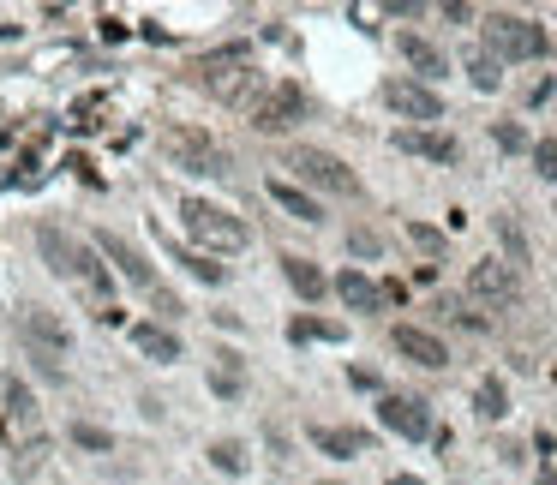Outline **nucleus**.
I'll list each match as a JSON object with an SVG mask.
<instances>
[{"label":"nucleus","instance_id":"obj_1","mask_svg":"<svg viewBox=\"0 0 557 485\" xmlns=\"http://www.w3.org/2000/svg\"><path fill=\"white\" fill-rule=\"evenodd\" d=\"M36 246H42V264L54 270V276H66V282H78V288H90L96 300H108V264L84 246V240H72V234H60V228H42L36 234Z\"/></svg>","mask_w":557,"mask_h":485},{"label":"nucleus","instance_id":"obj_2","mask_svg":"<svg viewBox=\"0 0 557 485\" xmlns=\"http://www.w3.org/2000/svg\"><path fill=\"white\" fill-rule=\"evenodd\" d=\"M180 222H186V234L204 240L210 252H240V246H252V228H246L240 216H228L222 204H210V198H186V204H180Z\"/></svg>","mask_w":557,"mask_h":485},{"label":"nucleus","instance_id":"obj_3","mask_svg":"<svg viewBox=\"0 0 557 485\" xmlns=\"http://www.w3.org/2000/svg\"><path fill=\"white\" fill-rule=\"evenodd\" d=\"M486 48H492V60H540V54L552 48V36H546V24H534V18L492 12V18H486Z\"/></svg>","mask_w":557,"mask_h":485},{"label":"nucleus","instance_id":"obj_4","mask_svg":"<svg viewBox=\"0 0 557 485\" xmlns=\"http://www.w3.org/2000/svg\"><path fill=\"white\" fill-rule=\"evenodd\" d=\"M288 168L306 180V186H318V192H336V198H360V180H354V168L342 162V156H330V150H318V144H294L288 150Z\"/></svg>","mask_w":557,"mask_h":485},{"label":"nucleus","instance_id":"obj_5","mask_svg":"<svg viewBox=\"0 0 557 485\" xmlns=\"http://www.w3.org/2000/svg\"><path fill=\"white\" fill-rule=\"evenodd\" d=\"M96 258H108L138 294H162V282H156V270H150V258L126 240V234H114V228H96Z\"/></svg>","mask_w":557,"mask_h":485},{"label":"nucleus","instance_id":"obj_6","mask_svg":"<svg viewBox=\"0 0 557 485\" xmlns=\"http://www.w3.org/2000/svg\"><path fill=\"white\" fill-rule=\"evenodd\" d=\"M384 102H390V114H402V120H444V96L432 90V84H420V78H390L384 84Z\"/></svg>","mask_w":557,"mask_h":485},{"label":"nucleus","instance_id":"obj_7","mask_svg":"<svg viewBox=\"0 0 557 485\" xmlns=\"http://www.w3.org/2000/svg\"><path fill=\"white\" fill-rule=\"evenodd\" d=\"M168 156H174V162H186V174H234L228 150H222V144H210L204 132H168Z\"/></svg>","mask_w":557,"mask_h":485},{"label":"nucleus","instance_id":"obj_8","mask_svg":"<svg viewBox=\"0 0 557 485\" xmlns=\"http://www.w3.org/2000/svg\"><path fill=\"white\" fill-rule=\"evenodd\" d=\"M468 294L486 300V306H516V300H522V282H516V270H510L504 258H480V264L468 270Z\"/></svg>","mask_w":557,"mask_h":485},{"label":"nucleus","instance_id":"obj_9","mask_svg":"<svg viewBox=\"0 0 557 485\" xmlns=\"http://www.w3.org/2000/svg\"><path fill=\"white\" fill-rule=\"evenodd\" d=\"M204 90H210L216 102H246V96L258 90V72H252L240 54H222V60L204 66Z\"/></svg>","mask_w":557,"mask_h":485},{"label":"nucleus","instance_id":"obj_10","mask_svg":"<svg viewBox=\"0 0 557 485\" xmlns=\"http://www.w3.org/2000/svg\"><path fill=\"white\" fill-rule=\"evenodd\" d=\"M18 330H24V342H30L36 354H48V360H66V354H72V330H66L54 312H42V306H24V312H18Z\"/></svg>","mask_w":557,"mask_h":485},{"label":"nucleus","instance_id":"obj_11","mask_svg":"<svg viewBox=\"0 0 557 485\" xmlns=\"http://www.w3.org/2000/svg\"><path fill=\"white\" fill-rule=\"evenodd\" d=\"M378 420H384L396 438H408V444H426V438H432V414H426V402H414V396H384V402H378Z\"/></svg>","mask_w":557,"mask_h":485},{"label":"nucleus","instance_id":"obj_12","mask_svg":"<svg viewBox=\"0 0 557 485\" xmlns=\"http://www.w3.org/2000/svg\"><path fill=\"white\" fill-rule=\"evenodd\" d=\"M300 114H306V96H300L294 84H276L270 96L252 102V126H258V132H282V126H294Z\"/></svg>","mask_w":557,"mask_h":485},{"label":"nucleus","instance_id":"obj_13","mask_svg":"<svg viewBox=\"0 0 557 485\" xmlns=\"http://www.w3.org/2000/svg\"><path fill=\"white\" fill-rule=\"evenodd\" d=\"M390 342H396V354H408V360L426 366V372H444V366H450V348H444L432 330H420V324H396Z\"/></svg>","mask_w":557,"mask_h":485},{"label":"nucleus","instance_id":"obj_14","mask_svg":"<svg viewBox=\"0 0 557 485\" xmlns=\"http://www.w3.org/2000/svg\"><path fill=\"white\" fill-rule=\"evenodd\" d=\"M396 150L426 156V162H456V156H462V144H456L450 132H420V126H402V132H396Z\"/></svg>","mask_w":557,"mask_h":485},{"label":"nucleus","instance_id":"obj_15","mask_svg":"<svg viewBox=\"0 0 557 485\" xmlns=\"http://www.w3.org/2000/svg\"><path fill=\"white\" fill-rule=\"evenodd\" d=\"M336 294H342V306H354V312H384V306H390L384 288H378L366 270H342V276H336Z\"/></svg>","mask_w":557,"mask_h":485},{"label":"nucleus","instance_id":"obj_16","mask_svg":"<svg viewBox=\"0 0 557 485\" xmlns=\"http://www.w3.org/2000/svg\"><path fill=\"white\" fill-rule=\"evenodd\" d=\"M312 444H318L324 456H336V462H348V456H366V450H372V438H366V432H354V426H312Z\"/></svg>","mask_w":557,"mask_h":485},{"label":"nucleus","instance_id":"obj_17","mask_svg":"<svg viewBox=\"0 0 557 485\" xmlns=\"http://www.w3.org/2000/svg\"><path fill=\"white\" fill-rule=\"evenodd\" d=\"M132 348L150 354L156 366H174V360H180V336L162 330V324H132Z\"/></svg>","mask_w":557,"mask_h":485},{"label":"nucleus","instance_id":"obj_18","mask_svg":"<svg viewBox=\"0 0 557 485\" xmlns=\"http://www.w3.org/2000/svg\"><path fill=\"white\" fill-rule=\"evenodd\" d=\"M396 48H402V60H408L414 72H420V84H426V78H444V54H438V48H432L426 36L402 30V36H396Z\"/></svg>","mask_w":557,"mask_h":485},{"label":"nucleus","instance_id":"obj_19","mask_svg":"<svg viewBox=\"0 0 557 485\" xmlns=\"http://www.w3.org/2000/svg\"><path fill=\"white\" fill-rule=\"evenodd\" d=\"M270 198H276V204H282V210H288L294 222H324L318 198H312V192H300V186H294V180H282V174L270 180Z\"/></svg>","mask_w":557,"mask_h":485},{"label":"nucleus","instance_id":"obj_20","mask_svg":"<svg viewBox=\"0 0 557 485\" xmlns=\"http://www.w3.org/2000/svg\"><path fill=\"white\" fill-rule=\"evenodd\" d=\"M210 390L222 396V402H234L240 390H246V366H240V354H210Z\"/></svg>","mask_w":557,"mask_h":485},{"label":"nucleus","instance_id":"obj_21","mask_svg":"<svg viewBox=\"0 0 557 485\" xmlns=\"http://www.w3.org/2000/svg\"><path fill=\"white\" fill-rule=\"evenodd\" d=\"M282 276L294 282V294H300V300H318V294L330 288V282H324V270H318L312 258H282Z\"/></svg>","mask_w":557,"mask_h":485},{"label":"nucleus","instance_id":"obj_22","mask_svg":"<svg viewBox=\"0 0 557 485\" xmlns=\"http://www.w3.org/2000/svg\"><path fill=\"white\" fill-rule=\"evenodd\" d=\"M6 402H12V414H6L12 432H24L30 444H42V438H36V402H30V390H24V384H6Z\"/></svg>","mask_w":557,"mask_h":485},{"label":"nucleus","instance_id":"obj_23","mask_svg":"<svg viewBox=\"0 0 557 485\" xmlns=\"http://www.w3.org/2000/svg\"><path fill=\"white\" fill-rule=\"evenodd\" d=\"M474 408H480V420H504V414H510V390H504V378H480Z\"/></svg>","mask_w":557,"mask_h":485},{"label":"nucleus","instance_id":"obj_24","mask_svg":"<svg viewBox=\"0 0 557 485\" xmlns=\"http://www.w3.org/2000/svg\"><path fill=\"white\" fill-rule=\"evenodd\" d=\"M288 336H294V342H348V330L330 324V318H294Z\"/></svg>","mask_w":557,"mask_h":485},{"label":"nucleus","instance_id":"obj_25","mask_svg":"<svg viewBox=\"0 0 557 485\" xmlns=\"http://www.w3.org/2000/svg\"><path fill=\"white\" fill-rule=\"evenodd\" d=\"M468 78H474V90H498L504 84V72H498L492 54H468Z\"/></svg>","mask_w":557,"mask_h":485},{"label":"nucleus","instance_id":"obj_26","mask_svg":"<svg viewBox=\"0 0 557 485\" xmlns=\"http://www.w3.org/2000/svg\"><path fill=\"white\" fill-rule=\"evenodd\" d=\"M72 444H78V450H96V456H108V450H114V438H108L102 426H90V420H78V426H72Z\"/></svg>","mask_w":557,"mask_h":485},{"label":"nucleus","instance_id":"obj_27","mask_svg":"<svg viewBox=\"0 0 557 485\" xmlns=\"http://www.w3.org/2000/svg\"><path fill=\"white\" fill-rule=\"evenodd\" d=\"M210 462H216L222 474H246V450H240L234 438H222V444H210Z\"/></svg>","mask_w":557,"mask_h":485},{"label":"nucleus","instance_id":"obj_28","mask_svg":"<svg viewBox=\"0 0 557 485\" xmlns=\"http://www.w3.org/2000/svg\"><path fill=\"white\" fill-rule=\"evenodd\" d=\"M498 234H504V246H510V270L528 264V240H522V228H516L510 216H498Z\"/></svg>","mask_w":557,"mask_h":485},{"label":"nucleus","instance_id":"obj_29","mask_svg":"<svg viewBox=\"0 0 557 485\" xmlns=\"http://www.w3.org/2000/svg\"><path fill=\"white\" fill-rule=\"evenodd\" d=\"M186 270H192V276H198V282H210V288H216V282H222V276H228V270H222V264H216V258H204V252H192V258H186Z\"/></svg>","mask_w":557,"mask_h":485},{"label":"nucleus","instance_id":"obj_30","mask_svg":"<svg viewBox=\"0 0 557 485\" xmlns=\"http://www.w3.org/2000/svg\"><path fill=\"white\" fill-rule=\"evenodd\" d=\"M534 168H540V180H557V138L534 144Z\"/></svg>","mask_w":557,"mask_h":485},{"label":"nucleus","instance_id":"obj_31","mask_svg":"<svg viewBox=\"0 0 557 485\" xmlns=\"http://www.w3.org/2000/svg\"><path fill=\"white\" fill-rule=\"evenodd\" d=\"M408 240H414V246H426V252H444V234H438V228H426V222H408Z\"/></svg>","mask_w":557,"mask_h":485},{"label":"nucleus","instance_id":"obj_32","mask_svg":"<svg viewBox=\"0 0 557 485\" xmlns=\"http://www.w3.org/2000/svg\"><path fill=\"white\" fill-rule=\"evenodd\" d=\"M498 144H504V150H528V132H522L516 120H498Z\"/></svg>","mask_w":557,"mask_h":485},{"label":"nucleus","instance_id":"obj_33","mask_svg":"<svg viewBox=\"0 0 557 485\" xmlns=\"http://www.w3.org/2000/svg\"><path fill=\"white\" fill-rule=\"evenodd\" d=\"M348 246H354V252H360V258H378V252H384V246H378V234H372V228H354V234H348Z\"/></svg>","mask_w":557,"mask_h":485},{"label":"nucleus","instance_id":"obj_34","mask_svg":"<svg viewBox=\"0 0 557 485\" xmlns=\"http://www.w3.org/2000/svg\"><path fill=\"white\" fill-rule=\"evenodd\" d=\"M390 485H426L420 474H390Z\"/></svg>","mask_w":557,"mask_h":485},{"label":"nucleus","instance_id":"obj_35","mask_svg":"<svg viewBox=\"0 0 557 485\" xmlns=\"http://www.w3.org/2000/svg\"><path fill=\"white\" fill-rule=\"evenodd\" d=\"M540 485H557V468H546V474H540Z\"/></svg>","mask_w":557,"mask_h":485},{"label":"nucleus","instance_id":"obj_36","mask_svg":"<svg viewBox=\"0 0 557 485\" xmlns=\"http://www.w3.org/2000/svg\"><path fill=\"white\" fill-rule=\"evenodd\" d=\"M318 485H330V480H318Z\"/></svg>","mask_w":557,"mask_h":485}]
</instances>
